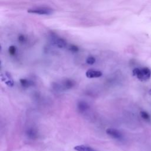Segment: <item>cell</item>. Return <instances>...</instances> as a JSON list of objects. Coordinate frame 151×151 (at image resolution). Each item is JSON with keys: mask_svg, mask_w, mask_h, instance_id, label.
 I'll list each match as a JSON object with an SVG mask.
<instances>
[{"mask_svg": "<svg viewBox=\"0 0 151 151\" xmlns=\"http://www.w3.org/2000/svg\"><path fill=\"white\" fill-rule=\"evenodd\" d=\"M5 83L9 87H13L14 86V82L13 79H9L8 80H5Z\"/></svg>", "mask_w": 151, "mask_h": 151, "instance_id": "cell-15", "label": "cell"}, {"mask_svg": "<svg viewBox=\"0 0 151 151\" xmlns=\"http://www.w3.org/2000/svg\"><path fill=\"white\" fill-rule=\"evenodd\" d=\"M28 13L39 15H50L53 13V9L48 7H37L28 10Z\"/></svg>", "mask_w": 151, "mask_h": 151, "instance_id": "cell-2", "label": "cell"}, {"mask_svg": "<svg viewBox=\"0 0 151 151\" xmlns=\"http://www.w3.org/2000/svg\"><path fill=\"white\" fill-rule=\"evenodd\" d=\"M133 75L134 76L137 77V78L140 81L145 82L150 79L151 72L147 67L142 68H136L133 70Z\"/></svg>", "mask_w": 151, "mask_h": 151, "instance_id": "cell-1", "label": "cell"}, {"mask_svg": "<svg viewBox=\"0 0 151 151\" xmlns=\"http://www.w3.org/2000/svg\"><path fill=\"white\" fill-rule=\"evenodd\" d=\"M102 74H103V73L100 71L95 70L93 69H89L86 73V77L89 79L100 78L102 76Z\"/></svg>", "mask_w": 151, "mask_h": 151, "instance_id": "cell-4", "label": "cell"}, {"mask_svg": "<svg viewBox=\"0 0 151 151\" xmlns=\"http://www.w3.org/2000/svg\"><path fill=\"white\" fill-rule=\"evenodd\" d=\"M16 51H17V50H16V47H15V46H10V48H9V53H10V54H11V56L15 55L16 53Z\"/></svg>", "mask_w": 151, "mask_h": 151, "instance_id": "cell-13", "label": "cell"}, {"mask_svg": "<svg viewBox=\"0 0 151 151\" xmlns=\"http://www.w3.org/2000/svg\"><path fill=\"white\" fill-rule=\"evenodd\" d=\"M19 41H20V43H25L26 41V38L25 37V36H23V35H20L19 37Z\"/></svg>", "mask_w": 151, "mask_h": 151, "instance_id": "cell-16", "label": "cell"}, {"mask_svg": "<svg viewBox=\"0 0 151 151\" xmlns=\"http://www.w3.org/2000/svg\"><path fill=\"white\" fill-rule=\"evenodd\" d=\"M140 115L142 116V118L145 119V120H150V116L149 115L147 114V113H146V112L145 111H142L140 112Z\"/></svg>", "mask_w": 151, "mask_h": 151, "instance_id": "cell-12", "label": "cell"}, {"mask_svg": "<svg viewBox=\"0 0 151 151\" xmlns=\"http://www.w3.org/2000/svg\"><path fill=\"white\" fill-rule=\"evenodd\" d=\"M20 82L23 88H29L31 86L33 85V83L32 82L26 79H21L20 80Z\"/></svg>", "mask_w": 151, "mask_h": 151, "instance_id": "cell-10", "label": "cell"}, {"mask_svg": "<svg viewBox=\"0 0 151 151\" xmlns=\"http://www.w3.org/2000/svg\"><path fill=\"white\" fill-rule=\"evenodd\" d=\"M75 85V82L71 79L65 80L62 84V86L64 89H70L73 88Z\"/></svg>", "mask_w": 151, "mask_h": 151, "instance_id": "cell-7", "label": "cell"}, {"mask_svg": "<svg viewBox=\"0 0 151 151\" xmlns=\"http://www.w3.org/2000/svg\"><path fill=\"white\" fill-rule=\"evenodd\" d=\"M149 94L150 95H151V89L149 91Z\"/></svg>", "mask_w": 151, "mask_h": 151, "instance_id": "cell-17", "label": "cell"}, {"mask_svg": "<svg viewBox=\"0 0 151 151\" xmlns=\"http://www.w3.org/2000/svg\"><path fill=\"white\" fill-rule=\"evenodd\" d=\"M106 133L111 136L112 138H114L117 140H121L123 138L122 134L121 132L115 129H112V128H109L107 129L106 130Z\"/></svg>", "mask_w": 151, "mask_h": 151, "instance_id": "cell-3", "label": "cell"}, {"mask_svg": "<svg viewBox=\"0 0 151 151\" xmlns=\"http://www.w3.org/2000/svg\"><path fill=\"white\" fill-rule=\"evenodd\" d=\"M96 62V59L93 56H89L88 57V58L86 59V63L88 64H90L92 65L93 64L95 63Z\"/></svg>", "mask_w": 151, "mask_h": 151, "instance_id": "cell-11", "label": "cell"}, {"mask_svg": "<svg viewBox=\"0 0 151 151\" xmlns=\"http://www.w3.org/2000/svg\"><path fill=\"white\" fill-rule=\"evenodd\" d=\"M26 134L27 136L31 139H36L38 137L37 132L33 128H30L27 130Z\"/></svg>", "mask_w": 151, "mask_h": 151, "instance_id": "cell-9", "label": "cell"}, {"mask_svg": "<svg viewBox=\"0 0 151 151\" xmlns=\"http://www.w3.org/2000/svg\"><path fill=\"white\" fill-rule=\"evenodd\" d=\"M53 43L58 48H65L67 47V42L63 38L54 36L53 37Z\"/></svg>", "mask_w": 151, "mask_h": 151, "instance_id": "cell-5", "label": "cell"}, {"mask_svg": "<svg viewBox=\"0 0 151 151\" xmlns=\"http://www.w3.org/2000/svg\"><path fill=\"white\" fill-rule=\"evenodd\" d=\"M74 149L76 151H97L95 149H93L92 147H89L86 145H78L75 146Z\"/></svg>", "mask_w": 151, "mask_h": 151, "instance_id": "cell-8", "label": "cell"}, {"mask_svg": "<svg viewBox=\"0 0 151 151\" xmlns=\"http://www.w3.org/2000/svg\"><path fill=\"white\" fill-rule=\"evenodd\" d=\"M69 50L73 52H78L79 51V48L78 46L74 45H71L69 47Z\"/></svg>", "mask_w": 151, "mask_h": 151, "instance_id": "cell-14", "label": "cell"}, {"mask_svg": "<svg viewBox=\"0 0 151 151\" xmlns=\"http://www.w3.org/2000/svg\"><path fill=\"white\" fill-rule=\"evenodd\" d=\"M78 108L80 112H85L87 111L90 108V106L88 105V103H86V102H85V101H80L78 103Z\"/></svg>", "mask_w": 151, "mask_h": 151, "instance_id": "cell-6", "label": "cell"}]
</instances>
